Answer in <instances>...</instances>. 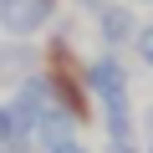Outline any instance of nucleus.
<instances>
[{
  "label": "nucleus",
  "instance_id": "nucleus-1",
  "mask_svg": "<svg viewBox=\"0 0 153 153\" xmlns=\"http://www.w3.org/2000/svg\"><path fill=\"white\" fill-rule=\"evenodd\" d=\"M51 16V0H0V26L10 36H36Z\"/></svg>",
  "mask_w": 153,
  "mask_h": 153
},
{
  "label": "nucleus",
  "instance_id": "nucleus-2",
  "mask_svg": "<svg viewBox=\"0 0 153 153\" xmlns=\"http://www.w3.org/2000/svg\"><path fill=\"white\" fill-rule=\"evenodd\" d=\"M138 51H143V56H148V61H153V26H148V31H143V36H138Z\"/></svg>",
  "mask_w": 153,
  "mask_h": 153
}]
</instances>
